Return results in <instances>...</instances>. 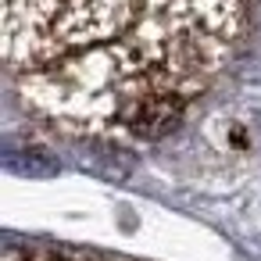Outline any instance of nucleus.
<instances>
[{"mask_svg": "<svg viewBox=\"0 0 261 261\" xmlns=\"http://www.w3.org/2000/svg\"><path fill=\"white\" fill-rule=\"evenodd\" d=\"M147 0H4V61L15 75L129 43Z\"/></svg>", "mask_w": 261, "mask_h": 261, "instance_id": "f257e3e1", "label": "nucleus"}]
</instances>
